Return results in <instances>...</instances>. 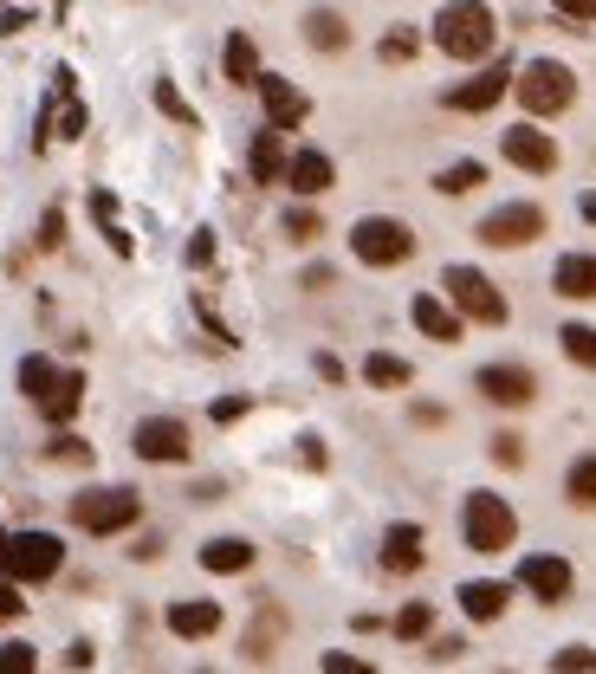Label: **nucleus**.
<instances>
[{
    "label": "nucleus",
    "mask_w": 596,
    "mask_h": 674,
    "mask_svg": "<svg viewBox=\"0 0 596 674\" xmlns=\"http://www.w3.org/2000/svg\"><path fill=\"white\" fill-rule=\"evenodd\" d=\"M130 448L143 454V460H188V428L176 415H143L137 435H130Z\"/></svg>",
    "instance_id": "nucleus-10"
},
{
    "label": "nucleus",
    "mask_w": 596,
    "mask_h": 674,
    "mask_svg": "<svg viewBox=\"0 0 596 674\" xmlns=\"http://www.w3.org/2000/svg\"><path fill=\"white\" fill-rule=\"evenodd\" d=\"M215 260V234H195V240H188V266H208Z\"/></svg>",
    "instance_id": "nucleus-46"
},
{
    "label": "nucleus",
    "mask_w": 596,
    "mask_h": 674,
    "mask_svg": "<svg viewBox=\"0 0 596 674\" xmlns=\"http://www.w3.org/2000/svg\"><path fill=\"white\" fill-rule=\"evenodd\" d=\"M279 636H286V609H279V603H266L260 616H254V630H247V655H254V662H266Z\"/></svg>",
    "instance_id": "nucleus-26"
},
{
    "label": "nucleus",
    "mask_w": 596,
    "mask_h": 674,
    "mask_svg": "<svg viewBox=\"0 0 596 674\" xmlns=\"http://www.w3.org/2000/svg\"><path fill=\"white\" fill-rule=\"evenodd\" d=\"M564 499H570V506H596V454H584V460L564 474Z\"/></svg>",
    "instance_id": "nucleus-29"
},
{
    "label": "nucleus",
    "mask_w": 596,
    "mask_h": 674,
    "mask_svg": "<svg viewBox=\"0 0 596 674\" xmlns=\"http://www.w3.org/2000/svg\"><path fill=\"white\" fill-rule=\"evenodd\" d=\"M46 137H66V143H72V137H85V105H78L72 91H66V105H59V117L46 111Z\"/></svg>",
    "instance_id": "nucleus-32"
},
{
    "label": "nucleus",
    "mask_w": 596,
    "mask_h": 674,
    "mask_svg": "<svg viewBox=\"0 0 596 674\" xmlns=\"http://www.w3.org/2000/svg\"><path fill=\"white\" fill-rule=\"evenodd\" d=\"M78 403H85V376L66 370V376H59V389H52V396H46L39 409H46V422H59V428H66V422L78 415Z\"/></svg>",
    "instance_id": "nucleus-27"
},
{
    "label": "nucleus",
    "mask_w": 596,
    "mask_h": 674,
    "mask_svg": "<svg viewBox=\"0 0 596 674\" xmlns=\"http://www.w3.org/2000/svg\"><path fill=\"white\" fill-rule=\"evenodd\" d=\"M474 389H480L493 409H525V403L538 396V376L525 370V364H486V370L474 376Z\"/></svg>",
    "instance_id": "nucleus-9"
},
{
    "label": "nucleus",
    "mask_w": 596,
    "mask_h": 674,
    "mask_svg": "<svg viewBox=\"0 0 596 674\" xmlns=\"http://www.w3.org/2000/svg\"><path fill=\"white\" fill-rule=\"evenodd\" d=\"M460 538H467V552H506L513 538H519V513L499 499V493H467V506H460Z\"/></svg>",
    "instance_id": "nucleus-2"
},
{
    "label": "nucleus",
    "mask_w": 596,
    "mask_h": 674,
    "mask_svg": "<svg viewBox=\"0 0 596 674\" xmlns=\"http://www.w3.org/2000/svg\"><path fill=\"white\" fill-rule=\"evenodd\" d=\"M441 286H447V305L460 311V325H467V318H474V325H506V293L486 279L480 266H447Z\"/></svg>",
    "instance_id": "nucleus-6"
},
{
    "label": "nucleus",
    "mask_w": 596,
    "mask_h": 674,
    "mask_svg": "<svg viewBox=\"0 0 596 674\" xmlns=\"http://www.w3.org/2000/svg\"><path fill=\"white\" fill-rule=\"evenodd\" d=\"M254 564V545L247 538H215V545H201V571H215V577H240Z\"/></svg>",
    "instance_id": "nucleus-23"
},
{
    "label": "nucleus",
    "mask_w": 596,
    "mask_h": 674,
    "mask_svg": "<svg viewBox=\"0 0 596 674\" xmlns=\"http://www.w3.org/2000/svg\"><path fill=\"white\" fill-rule=\"evenodd\" d=\"M552 668H558V674H596V648L570 642V648H558V655H552Z\"/></svg>",
    "instance_id": "nucleus-36"
},
{
    "label": "nucleus",
    "mask_w": 596,
    "mask_h": 674,
    "mask_svg": "<svg viewBox=\"0 0 596 674\" xmlns=\"http://www.w3.org/2000/svg\"><path fill=\"white\" fill-rule=\"evenodd\" d=\"M350 254L364 266H403L415 254V234L396 215H364V221L350 227Z\"/></svg>",
    "instance_id": "nucleus-7"
},
{
    "label": "nucleus",
    "mask_w": 596,
    "mask_h": 674,
    "mask_svg": "<svg viewBox=\"0 0 596 674\" xmlns=\"http://www.w3.org/2000/svg\"><path fill=\"white\" fill-rule=\"evenodd\" d=\"M506 162L525 169V176H552L558 169V143L538 123H519V130H506Z\"/></svg>",
    "instance_id": "nucleus-12"
},
{
    "label": "nucleus",
    "mask_w": 596,
    "mask_h": 674,
    "mask_svg": "<svg viewBox=\"0 0 596 674\" xmlns=\"http://www.w3.org/2000/svg\"><path fill=\"white\" fill-rule=\"evenodd\" d=\"M59 240H66V215H59V208H52V215H46V221H39V247H59Z\"/></svg>",
    "instance_id": "nucleus-45"
},
{
    "label": "nucleus",
    "mask_w": 596,
    "mask_h": 674,
    "mask_svg": "<svg viewBox=\"0 0 596 674\" xmlns=\"http://www.w3.org/2000/svg\"><path fill=\"white\" fill-rule=\"evenodd\" d=\"M415 46H421V39H415V27H396V33H383V46H376V52H383L389 66H403V59H415Z\"/></svg>",
    "instance_id": "nucleus-38"
},
{
    "label": "nucleus",
    "mask_w": 596,
    "mask_h": 674,
    "mask_svg": "<svg viewBox=\"0 0 596 674\" xmlns=\"http://www.w3.org/2000/svg\"><path fill=\"white\" fill-rule=\"evenodd\" d=\"M409 318L421 325V337H435V344H460V311L447 299H435V293H415Z\"/></svg>",
    "instance_id": "nucleus-17"
},
{
    "label": "nucleus",
    "mask_w": 596,
    "mask_h": 674,
    "mask_svg": "<svg viewBox=\"0 0 596 674\" xmlns=\"http://www.w3.org/2000/svg\"><path fill=\"white\" fill-rule=\"evenodd\" d=\"M428 630H435V609H428V603H403V616H396V636H403V642H421Z\"/></svg>",
    "instance_id": "nucleus-34"
},
{
    "label": "nucleus",
    "mask_w": 596,
    "mask_h": 674,
    "mask_svg": "<svg viewBox=\"0 0 596 674\" xmlns=\"http://www.w3.org/2000/svg\"><path fill=\"white\" fill-rule=\"evenodd\" d=\"M584 221H596V195H584Z\"/></svg>",
    "instance_id": "nucleus-49"
},
{
    "label": "nucleus",
    "mask_w": 596,
    "mask_h": 674,
    "mask_svg": "<svg viewBox=\"0 0 596 674\" xmlns=\"http://www.w3.org/2000/svg\"><path fill=\"white\" fill-rule=\"evenodd\" d=\"M143 519V499L130 487H91L72 499V525L78 532H91V538H111V532H130V525Z\"/></svg>",
    "instance_id": "nucleus-4"
},
{
    "label": "nucleus",
    "mask_w": 596,
    "mask_h": 674,
    "mask_svg": "<svg viewBox=\"0 0 596 674\" xmlns=\"http://www.w3.org/2000/svg\"><path fill=\"white\" fill-rule=\"evenodd\" d=\"M364 383H370V389H409L415 370L403 357H389V350H370V357H364Z\"/></svg>",
    "instance_id": "nucleus-25"
},
{
    "label": "nucleus",
    "mask_w": 596,
    "mask_h": 674,
    "mask_svg": "<svg viewBox=\"0 0 596 674\" xmlns=\"http://www.w3.org/2000/svg\"><path fill=\"white\" fill-rule=\"evenodd\" d=\"M91 215H98V227L111 234V247H117V254H130V234L117 227V195H111V188H98V195H91Z\"/></svg>",
    "instance_id": "nucleus-31"
},
{
    "label": "nucleus",
    "mask_w": 596,
    "mask_h": 674,
    "mask_svg": "<svg viewBox=\"0 0 596 674\" xmlns=\"http://www.w3.org/2000/svg\"><path fill=\"white\" fill-rule=\"evenodd\" d=\"M59 564H66V545L52 532H7V545H0L7 584H46V577H59Z\"/></svg>",
    "instance_id": "nucleus-3"
},
{
    "label": "nucleus",
    "mask_w": 596,
    "mask_h": 674,
    "mask_svg": "<svg viewBox=\"0 0 596 674\" xmlns=\"http://www.w3.org/2000/svg\"><path fill=\"white\" fill-rule=\"evenodd\" d=\"M254 91H260V105H266V117H272V130H279V137H286L292 123H305V117H311V98H305L298 85H286L279 72H260V85H254Z\"/></svg>",
    "instance_id": "nucleus-11"
},
{
    "label": "nucleus",
    "mask_w": 596,
    "mask_h": 674,
    "mask_svg": "<svg viewBox=\"0 0 596 674\" xmlns=\"http://www.w3.org/2000/svg\"><path fill=\"white\" fill-rule=\"evenodd\" d=\"M493 460H499V467H519L525 442H519V435H493Z\"/></svg>",
    "instance_id": "nucleus-42"
},
{
    "label": "nucleus",
    "mask_w": 596,
    "mask_h": 674,
    "mask_svg": "<svg viewBox=\"0 0 596 674\" xmlns=\"http://www.w3.org/2000/svg\"><path fill=\"white\" fill-rule=\"evenodd\" d=\"M221 72H227V85H260V46H254L247 33H227Z\"/></svg>",
    "instance_id": "nucleus-20"
},
{
    "label": "nucleus",
    "mask_w": 596,
    "mask_h": 674,
    "mask_svg": "<svg viewBox=\"0 0 596 674\" xmlns=\"http://www.w3.org/2000/svg\"><path fill=\"white\" fill-rule=\"evenodd\" d=\"M305 39H311L318 52H344V46H350V27H344V13H331V7H311V13H305Z\"/></svg>",
    "instance_id": "nucleus-24"
},
{
    "label": "nucleus",
    "mask_w": 596,
    "mask_h": 674,
    "mask_svg": "<svg viewBox=\"0 0 596 674\" xmlns=\"http://www.w3.org/2000/svg\"><path fill=\"white\" fill-rule=\"evenodd\" d=\"M460 648H467V642H460V636H441V642H435V648H428V655H435V662H454Z\"/></svg>",
    "instance_id": "nucleus-48"
},
{
    "label": "nucleus",
    "mask_w": 596,
    "mask_h": 674,
    "mask_svg": "<svg viewBox=\"0 0 596 674\" xmlns=\"http://www.w3.org/2000/svg\"><path fill=\"white\" fill-rule=\"evenodd\" d=\"M52 460H66V467H91V448H85V442H78V435H59V442H52Z\"/></svg>",
    "instance_id": "nucleus-39"
},
{
    "label": "nucleus",
    "mask_w": 596,
    "mask_h": 674,
    "mask_svg": "<svg viewBox=\"0 0 596 674\" xmlns=\"http://www.w3.org/2000/svg\"><path fill=\"white\" fill-rule=\"evenodd\" d=\"M215 630H221V603H208V597L169 603V636L201 642V636H215Z\"/></svg>",
    "instance_id": "nucleus-16"
},
{
    "label": "nucleus",
    "mask_w": 596,
    "mask_h": 674,
    "mask_svg": "<svg viewBox=\"0 0 596 674\" xmlns=\"http://www.w3.org/2000/svg\"><path fill=\"white\" fill-rule=\"evenodd\" d=\"M286 234H292V240H318V234H325V221H318L311 208H292V215H286Z\"/></svg>",
    "instance_id": "nucleus-40"
},
{
    "label": "nucleus",
    "mask_w": 596,
    "mask_h": 674,
    "mask_svg": "<svg viewBox=\"0 0 596 674\" xmlns=\"http://www.w3.org/2000/svg\"><path fill=\"white\" fill-rule=\"evenodd\" d=\"M156 111H169L176 123H182V130H195V123H201V117H195V111L182 105V91H176L169 78H156Z\"/></svg>",
    "instance_id": "nucleus-35"
},
{
    "label": "nucleus",
    "mask_w": 596,
    "mask_h": 674,
    "mask_svg": "<svg viewBox=\"0 0 596 674\" xmlns=\"http://www.w3.org/2000/svg\"><path fill=\"white\" fill-rule=\"evenodd\" d=\"M20 609H27V597H20V584H7V577H0V623H13Z\"/></svg>",
    "instance_id": "nucleus-44"
},
{
    "label": "nucleus",
    "mask_w": 596,
    "mask_h": 674,
    "mask_svg": "<svg viewBox=\"0 0 596 674\" xmlns=\"http://www.w3.org/2000/svg\"><path fill=\"white\" fill-rule=\"evenodd\" d=\"M435 46H441L447 59H460V66L486 59V52L499 46L493 7H486V0H447L441 13H435Z\"/></svg>",
    "instance_id": "nucleus-1"
},
{
    "label": "nucleus",
    "mask_w": 596,
    "mask_h": 674,
    "mask_svg": "<svg viewBox=\"0 0 596 674\" xmlns=\"http://www.w3.org/2000/svg\"><path fill=\"white\" fill-rule=\"evenodd\" d=\"M331 182H337V169H331L325 150H298L292 162H286V188H292V195H325Z\"/></svg>",
    "instance_id": "nucleus-18"
},
{
    "label": "nucleus",
    "mask_w": 596,
    "mask_h": 674,
    "mask_svg": "<svg viewBox=\"0 0 596 674\" xmlns=\"http://www.w3.org/2000/svg\"><path fill=\"white\" fill-rule=\"evenodd\" d=\"M454 597H460V609H467L474 623H493V616H506V584H493V577H474V584H460Z\"/></svg>",
    "instance_id": "nucleus-21"
},
{
    "label": "nucleus",
    "mask_w": 596,
    "mask_h": 674,
    "mask_svg": "<svg viewBox=\"0 0 596 674\" xmlns=\"http://www.w3.org/2000/svg\"><path fill=\"white\" fill-rule=\"evenodd\" d=\"M325 674H376V668L364 662V655H344V648H331V655H325Z\"/></svg>",
    "instance_id": "nucleus-41"
},
{
    "label": "nucleus",
    "mask_w": 596,
    "mask_h": 674,
    "mask_svg": "<svg viewBox=\"0 0 596 674\" xmlns=\"http://www.w3.org/2000/svg\"><path fill=\"white\" fill-rule=\"evenodd\" d=\"M513 91H519V105L532 117H558V111H570V98H577V78H570L564 59H532V66L513 78Z\"/></svg>",
    "instance_id": "nucleus-5"
},
{
    "label": "nucleus",
    "mask_w": 596,
    "mask_h": 674,
    "mask_svg": "<svg viewBox=\"0 0 596 674\" xmlns=\"http://www.w3.org/2000/svg\"><path fill=\"white\" fill-rule=\"evenodd\" d=\"M558 344H564V357H570V364H584V370H596V331H590V325H564V331H558Z\"/></svg>",
    "instance_id": "nucleus-30"
},
{
    "label": "nucleus",
    "mask_w": 596,
    "mask_h": 674,
    "mask_svg": "<svg viewBox=\"0 0 596 674\" xmlns=\"http://www.w3.org/2000/svg\"><path fill=\"white\" fill-rule=\"evenodd\" d=\"M240 415H247V396H221V403H215V422H240Z\"/></svg>",
    "instance_id": "nucleus-47"
},
{
    "label": "nucleus",
    "mask_w": 596,
    "mask_h": 674,
    "mask_svg": "<svg viewBox=\"0 0 596 674\" xmlns=\"http://www.w3.org/2000/svg\"><path fill=\"white\" fill-rule=\"evenodd\" d=\"M247 162H254V182H279V176H286V162H292V156H286V143H279V130H272V123L254 137Z\"/></svg>",
    "instance_id": "nucleus-22"
},
{
    "label": "nucleus",
    "mask_w": 596,
    "mask_h": 674,
    "mask_svg": "<svg viewBox=\"0 0 596 674\" xmlns=\"http://www.w3.org/2000/svg\"><path fill=\"white\" fill-rule=\"evenodd\" d=\"M513 78H519V72H506V66H486L480 78H467V85H454V91H447V111H493V105L513 91Z\"/></svg>",
    "instance_id": "nucleus-14"
},
{
    "label": "nucleus",
    "mask_w": 596,
    "mask_h": 674,
    "mask_svg": "<svg viewBox=\"0 0 596 674\" xmlns=\"http://www.w3.org/2000/svg\"><path fill=\"white\" fill-rule=\"evenodd\" d=\"M552 286H558L564 299H596V254H564Z\"/></svg>",
    "instance_id": "nucleus-19"
},
{
    "label": "nucleus",
    "mask_w": 596,
    "mask_h": 674,
    "mask_svg": "<svg viewBox=\"0 0 596 674\" xmlns=\"http://www.w3.org/2000/svg\"><path fill=\"white\" fill-rule=\"evenodd\" d=\"M519 584H525V591H532L538 603H564L577 577H570V564H564V558H552V552H532V558L519 564Z\"/></svg>",
    "instance_id": "nucleus-13"
},
{
    "label": "nucleus",
    "mask_w": 596,
    "mask_h": 674,
    "mask_svg": "<svg viewBox=\"0 0 596 674\" xmlns=\"http://www.w3.org/2000/svg\"><path fill=\"white\" fill-rule=\"evenodd\" d=\"M552 7H558L564 20H577V33H584V27L596 20V0H552Z\"/></svg>",
    "instance_id": "nucleus-43"
},
{
    "label": "nucleus",
    "mask_w": 596,
    "mask_h": 674,
    "mask_svg": "<svg viewBox=\"0 0 596 674\" xmlns=\"http://www.w3.org/2000/svg\"><path fill=\"white\" fill-rule=\"evenodd\" d=\"M0 674H39L33 642H7V648H0Z\"/></svg>",
    "instance_id": "nucleus-37"
},
{
    "label": "nucleus",
    "mask_w": 596,
    "mask_h": 674,
    "mask_svg": "<svg viewBox=\"0 0 596 674\" xmlns=\"http://www.w3.org/2000/svg\"><path fill=\"white\" fill-rule=\"evenodd\" d=\"M486 182V169L480 162H474V156H467V162H454V169H441V176H435V188H441V195H467V188H480Z\"/></svg>",
    "instance_id": "nucleus-33"
},
{
    "label": "nucleus",
    "mask_w": 596,
    "mask_h": 674,
    "mask_svg": "<svg viewBox=\"0 0 596 674\" xmlns=\"http://www.w3.org/2000/svg\"><path fill=\"white\" fill-rule=\"evenodd\" d=\"M538 234H545V208H538V201H506V208H493L480 221L486 247H525V240H538Z\"/></svg>",
    "instance_id": "nucleus-8"
},
{
    "label": "nucleus",
    "mask_w": 596,
    "mask_h": 674,
    "mask_svg": "<svg viewBox=\"0 0 596 674\" xmlns=\"http://www.w3.org/2000/svg\"><path fill=\"white\" fill-rule=\"evenodd\" d=\"M421 564H428V552H421V525H389V532H383V571H389V577H415V571H421Z\"/></svg>",
    "instance_id": "nucleus-15"
},
{
    "label": "nucleus",
    "mask_w": 596,
    "mask_h": 674,
    "mask_svg": "<svg viewBox=\"0 0 596 674\" xmlns=\"http://www.w3.org/2000/svg\"><path fill=\"white\" fill-rule=\"evenodd\" d=\"M59 376L66 370H52V357H20V389H27V396H33V403H46V396H52V389H59Z\"/></svg>",
    "instance_id": "nucleus-28"
}]
</instances>
